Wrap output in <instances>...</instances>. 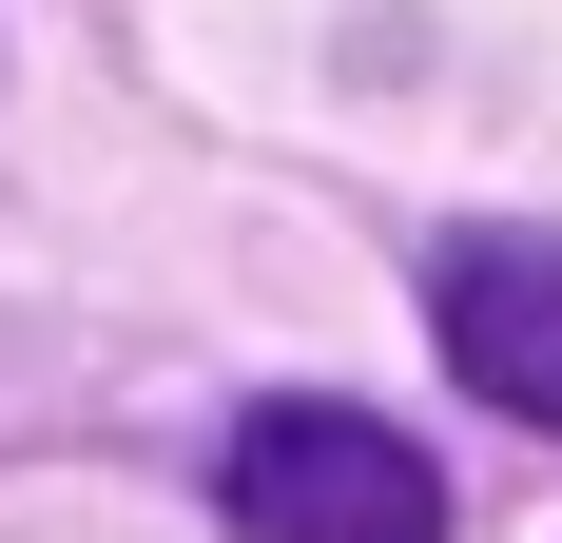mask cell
<instances>
[{"instance_id":"6da1fadb","label":"cell","mask_w":562,"mask_h":543,"mask_svg":"<svg viewBox=\"0 0 562 543\" xmlns=\"http://www.w3.org/2000/svg\"><path fill=\"white\" fill-rule=\"evenodd\" d=\"M214 505H233V543H447V466L389 408H330V388L252 408L214 446Z\"/></svg>"},{"instance_id":"7a4b0ae2","label":"cell","mask_w":562,"mask_h":543,"mask_svg":"<svg viewBox=\"0 0 562 543\" xmlns=\"http://www.w3.org/2000/svg\"><path fill=\"white\" fill-rule=\"evenodd\" d=\"M427 311H447V369L485 388L505 428L562 446V233H447Z\"/></svg>"}]
</instances>
